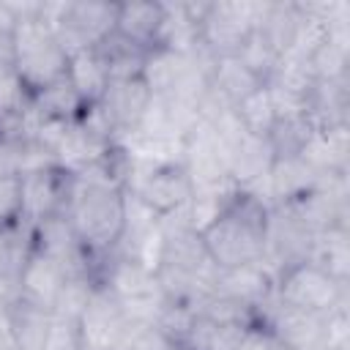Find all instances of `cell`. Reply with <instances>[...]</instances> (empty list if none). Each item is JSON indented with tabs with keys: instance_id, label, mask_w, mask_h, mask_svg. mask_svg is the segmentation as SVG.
Here are the masks:
<instances>
[{
	"instance_id": "6da1fadb",
	"label": "cell",
	"mask_w": 350,
	"mask_h": 350,
	"mask_svg": "<svg viewBox=\"0 0 350 350\" xmlns=\"http://www.w3.org/2000/svg\"><path fill=\"white\" fill-rule=\"evenodd\" d=\"M66 216L90 257V276H96V265L120 246L126 230V189L104 172L98 159L74 170Z\"/></svg>"
},
{
	"instance_id": "7a4b0ae2",
	"label": "cell",
	"mask_w": 350,
	"mask_h": 350,
	"mask_svg": "<svg viewBox=\"0 0 350 350\" xmlns=\"http://www.w3.org/2000/svg\"><path fill=\"white\" fill-rule=\"evenodd\" d=\"M271 202L254 189H232L221 211L200 230L208 257L219 271L262 262V238Z\"/></svg>"
},
{
	"instance_id": "3957f363",
	"label": "cell",
	"mask_w": 350,
	"mask_h": 350,
	"mask_svg": "<svg viewBox=\"0 0 350 350\" xmlns=\"http://www.w3.org/2000/svg\"><path fill=\"white\" fill-rule=\"evenodd\" d=\"M46 11L49 5L44 3L38 14L11 19L14 71L30 96L63 79L68 74V60H71V52L57 38L55 27L46 19Z\"/></svg>"
},
{
	"instance_id": "277c9868",
	"label": "cell",
	"mask_w": 350,
	"mask_h": 350,
	"mask_svg": "<svg viewBox=\"0 0 350 350\" xmlns=\"http://www.w3.org/2000/svg\"><path fill=\"white\" fill-rule=\"evenodd\" d=\"M257 323L273 331L290 350H334L345 345V312L334 317L301 312L271 298L262 309H257Z\"/></svg>"
},
{
	"instance_id": "5b68a950",
	"label": "cell",
	"mask_w": 350,
	"mask_h": 350,
	"mask_svg": "<svg viewBox=\"0 0 350 350\" xmlns=\"http://www.w3.org/2000/svg\"><path fill=\"white\" fill-rule=\"evenodd\" d=\"M126 191L134 194L148 211H153L164 221L189 208L194 197V183L186 167L180 164V159L148 161L145 170H137V159H134V170L126 183Z\"/></svg>"
},
{
	"instance_id": "8992f818",
	"label": "cell",
	"mask_w": 350,
	"mask_h": 350,
	"mask_svg": "<svg viewBox=\"0 0 350 350\" xmlns=\"http://www.w3.org/2000/svg\"><path fill=\"white\" fill-rule=\"evenodd\" d=\"M345 295H347V284L336 282L312 260L282 271L273 284V298L279 304L323 317H334L345 312Z\"/></svg>"
},
{
	"instance_id": "52a82bcc",
	"label": "cell",
	"mask_w": 350,
	"mask_h": 350,
	"mask_svg": "<svg viewBox=\"0 0 350 350\" xmlns=\"http://www.w3.org/2000/svg\"><path fill=\"white\" fill-rule=\"evenodd\" d=\"M118 3H57L49 5L46 19L68 52L96 49L115 30Z\"/></svg>"
},
{
	"instance_id": "ba28073f",
	"label": "cell",
	"mask_w": 350,
	"mask_h": 350,
	"mask_svg": "<svg viewBox=\"0 0 350 350\" xmlns=\"http://www.w3.org/2000/svg\"><path fill=\"white\" fill-rule=\"evenodd\" d=\"M74 189V170L49 164L19 175V221L33 227L46 216L66 213Z\"/></svg>"
},
{
	"instance_id": "9c48e42d",
	"label": "cell",
	"mask_w": 350,
	"mask_h": 350,
	"mask_svg": "<svg viewBox=\"0 0 350 350\" xmlns=\"http://www.w3.org/2000/svg\"><path fill=\"white\" fill-rule=\"evenodd\" d=\"M260 3H205L200 16V49L213 60L235 55L257 22Z\"/></svg>"
},
{
	"instance_id": "30bf717a",
	"label": "cell",
	"mask_w": 350,
	"mask_h": 350,
	"mask_svg": "<svg viewBox=\"0 0 350 350\" xmlns=\"http://www.w3.org/2000/svg\"><path fill=\"white\" fill-rule=\"evenodd\" d=\"M314 232L284 205H271L268 221H265V238H262V262L273 273V279L298 265L306 262L312 254Z\"/></svg>"
},
{
	"instance_id": "8fae6325",
	"label": "cell",
	"mask_w": 350,
	"mask_h": 350,
	"mask_svg": "<svg viewBox=\"0 0 350 350\" xmlns=\"http://www.w3.org/2000/svg\"><path fill=\"white\" fill-rule=\"evenodd\" d=\"M129 314L123 304L109 293L104 284H93L90 298L85 309L77 317V336L79 347H101V350H118V342L123 331L129 328Z\"/></svg>"
},
{
	"instance_id": "7c38bea8",
	"label": "cell",
	"mask_w": 350,
	"mask_h": 350,
	"mask_svg": "<svg viewBox=\"0 0 350 350\" xmlns=\"http://www.w3.org/2000/svg\"><path fill=\"white\" fill-rule=\"evenodd\" d=\"M150 104H153V93L145 77H131V79H112L98 101V109L107 118L115 139L126 145V139L139 131Z\"/></svg>"
},
{
	"instance_id": "4fadbf2b",
	"label": "cell",
	"mask_w": 350,
	"mask_h": 350,
	"mask_svg": "<svg viewBox=\"0 0 350 350\" xmlns=\"http://www.w3.org/2000/svg\"><path fill=\"white\" fill-rule=\"evenodd\" d=\"M68 273L44 252H38L30 241V249L22 260V268L16 273V298L25 304H33L38 309L55 312V304L63 293Z\"/></svg>"
},
{
	"instance_id": "5bb4252c",
	"label": "cell",
	"mask_w": 350,
	"mask_h": 350,
	"mask_svg": "<svg viewBox=\"0 0 350 350\" xmlns=\"http://www.w3.org/2000/svg\"><path fill=\"white\" fill-rule=\"evenodd\" d=\"M273 284H276V279L265 268V262H246L238 268L219 271L216 282H213V293L232 298L257 312L273 298Z\"/></svg>"
},
{
	"instance_id": "9a60e30c",
	"label": "cell",
	"mask_w": 350,
	"mask_h": 350,
	"mask_svg": "<svg viewBox=\"0 0 350 350\" xmlns=\"http://www.w3.org/2000/svg\"><path fill=\"white\" fill-rule=\"evenodd\" d=\"M273 164V153L265 137H254L241 131L232 142H227V175L238 189H257V183L268 175Z\"/></svg>"
},
{
	"instance_id": "2e32d148",
	"label": "cell",
	"mask_w": 350,
	"mask_h": 350,
	"mask_svg": "<svg viewBox=\"0 0 350 350\" xmlns=\"http://www.w3.org/2000/svg\"><path fill=\"white\" fill-rule=\"evenodd\" d=\"M325 175H320L304 156H290V159H273L265 180H268V194L265 200L271 205H287L309 194Z\"/></svg>"
},
{
	"instance_id": "e0dca14e",
	"label": "cell",
	"mask_w": 350,
	"mask_h": 350,
	"mask_svg": "<svg viewBox=\"0 0 350 350\" xmlns=\"http://www.w3.org/2000/svg\"><path fill=\"white\" fill-rule=\"evenodd\" d=\"M164 27V3H118V16H115V33L123 36L126 41L153 52L159 46Z\"/></svg>"
},
{
	"instance_id": "ac0fdd59",
	"label": "cell",
	"mask_w": 350,
	"mask_h": 350,
	"mask_svg": "<svg viewBox=\"0 0 350 350\" xmlns=\"http://www.w3.org/2000/svg\"><path fill=\"white\" fill-rule=\"evenodd\" d=\"M52 331V312L14 298L5 306V334L14 350H44Z\"/></svg>"
},
{
	"instance_id": "d6986e66",
	"label": "cell",
	"mask_w": 350,
	"mask_h": 350,
	"mask_svg": "<svg viewBox=\"0 0 350 350\" xmlns=\"http://www.w3.org/2000/svg\"><path fill=\"white\" fill-rule=\"evenodd\" d=\"M85 101L68 82V77L46 85L30 96V115L41 123H77L85 112Z\"/></svg>"
},
{
	"instance_id": "ffe728a7",
	"label": "cell",
	"mask_w": 350,
	"mask_h": 350,
	"mask_svg": "<svg viewBox=\"0 0 350 350\" xmlns=\"http://www.w3.org/2000/svg\"><path fill=\"white\" fill-rule=\"evenodd\" d=\"M208 85L227 101V104H238L243 101L249 93H254L257 88H262L265 82L260 77H254L241 60L238 55H227V57H216L208 74Z\"/></svg>"
},
{
	"instance_id": "44dd1931",
	"label": "cell",
	"mask_w": 350,
	"mask_h": 350,
	"mask_svg": "<svg viewBox=\"0 0 350 350\" xmlns=\"http://www.w3.org/2000/svg\"><path fill=\"white\" fill-rule=\"evenodd\" d=\"M314 134L317 129L306 112H282L276 115L265 139H268L273 159H290V156H301Z\"/></svg>"
},
{
	"instance_id": "7402d4cb",
	"label": "cell",
	"mask_w": 350,
	"mask_h": 350,
	"mask_svg": "<svg viewBox=\"0 0 350 350\" xmlns=\"http://www.w3.org/2000/svg\"><path fill=\"white\" fill-rule=\"evenodd\" d=\"M68 82L74 85V90L79 93V98L85 101V107H93L101 101L107 85H109V74H107V66L104 60L98 57L96 49H79V52H71V60H68Z\"/></svg>"
},
{
	"instance_id": "603a6c76",
	"label": "cell",
	"mask_w": 350,
	"mask_h": 350,
	"mask_svg": "<svg viewBox=\"0 0 350 350\" xmlns=\"http://www.w3.org/2000/svg\"><path fill=\"white\" fill-rule=\"evenodd\" d=\"M98 57L104 60L107 66V74H109V82L112 79H131V77H142L145 71V63L150 57L148 49L126 41L123 36H118L115 30L96 46Z\"/></svg>"
},
{
	"instance_id": "cb8c5ba5",
	"label": "cell",
	"mask_w": 350,
	"mask_h": 350,
	"mask_svg": "<svg viewBox=\"0 0 350 350\" xmlns=\"http://www.w3.org/2000/svg\"><path fill=\"white\" fill-rule=\"evenodd\" d=\"M309 260L320 265L325 273H331L336 282L347 284L350 276V241H347V227H328L314 235L312 254Z\"/></svg>"
},
{
	"instance_id": "d4e9b609",
	"label": "cell",
	"mask_w": 350,
	"mask_h": 350,
	"mask_svg": "<svg viewBox=\"0 0 350 350\" xmlns=\"http://www.w3.org/2000/svg\"><path fill=\"white\" fill-rule=\"evenodd\" d=\"M235 115H238V120H241V126L249 131V134H254V137H268V131H271V126H273V120H276V104H273V98H271V93H268V88L262 85V88H257L254 93H249L243 101H238L235 107Z\"/></svg>"
},
{
	"instance_id": "484cf974",
	"label": "cell",
	"mask_w": 350,
	"mask_h": 350,
	"mask_svg": "<svg viewBox=\"0 0 350 350\" xmlns=\"http://www.w3.org/2000/svg\"><path fill=\"white\" fill-rule=\"evenodd\" d=\"M30 109V93L14 71V63H0V120L25 118Z\"/></svg>"
},
{
	"instance_id": "4316f807",
	"label": "cell",
	"mask_w": 350,
	"mask_h": 350,
	"mask_svg": "<svg viewBox=\"0 0 350 350\" xmlns=\"http://www.w3.org/2000/svg\"><path fill=\"white\" fill-rule=\"evenodd\" d=\"M172 342L153 325L142 320H129V328L123 331L118 350H170Z\"/></svg>"
},
{
	"instance_id": "83f0119b",
	"label": "cell",
	"mask_w": 350,
	"mask_h": 350,
	"mask_svg": "<svg viewBox=\"0 0 350 350\" xmlns=\"http://www.w3.org/2000/svg\"><path fill=\"white\" fill-rule=\"evenodd\" d=\"M238 350H290L273 331H268L262 323H252L241 339Z\"/></svg>"
},
{
	"instance_id": "f1b7e54d",
	"label": "cell",
	"mask_w": 350,
	"mask_h": 350,
	"mask_svg": "<svg viewBox=\"0 0 350 350\" xmlns=\"http://www.w3.org/2000/svg\"><path fill=\"white\" fill-rule=\"evenodd\" d=\"M0 63H14V41H11L8 19H0Z\"/></svg>"
},
{
	"instance_id": "f546056e",
	"label": "cell",
	"mask_w": 350,
	"mask_h": 350,
	"mask_svg": "<svg viewBox=\"0 0 350 350\" xmlns=\"http://www.w3.org/2000/svg\"><path fill=\"white\" fill-rule=\"evenodd\" d=\"M0 350H14V347H11V339H8V334H5L3 328H0Z\"/></svg>"
}]
</instances>
